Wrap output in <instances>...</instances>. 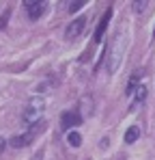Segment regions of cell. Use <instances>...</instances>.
<instances>
[{
    "label": "cell",
    "instance_id": "obj_1",
    "mask_svg": "<svg viewBox=\"0 0 155 160\" xmlns=\"http://www.w3.org/2000/svg\"><path fill=\"white\" fill-rule=\"evenodd\" d=\"M125 50H127V32L121 30V32L112 39V43L108 46V72H110V74H114V72L121 67L123 56H125Z\"/></svg>",
    "mask_w": 155,
    "mask_h": 160
},
{
    "label": "cell",
    "instance_id": "obj_2",
    "mask_svg": "<svg viewBox=\"0 0 155 160\" xmlns=\"http://www.w3.org/2000/svg\"><path fill=\"white\" fill-rule=\"evenodd\" d=\"M43 108H45V100H43V98H32V100L28 102V106L24 108V115H22L26 126H37V123H41Z\"/></svg>",
    "mask_w": 155,
    "mask_h": 160
},
{
    "label": "cell",
    "instance_id": "obj_3",
    "mask_svg": "<svg viewBox=\"0 0 155 160\" xmlns=\"http://www.w3.org/2000/svg\"><path fill=\"white\" fill-rule=\"evenodd\" d=\"M41 126H43V123H37V126H32V128H30V132L20 134V136H13V138L9 141V145H11V147H26V145H30V143L35 141V136L39 134L37 130H39Z\"/></svg>",
    "mask_w": 155,
    "mask_h": 160
},
{
    "label": "cell",
    "instance_id": "obj_4",
    "mask_svg": "<svg viewBox=\"0 0 155 160\" xmlns=\"http://www.w3.org/2000/svg\"><path fill=\"white\" fill-rule=\"evenodd\" d=\"M84 26H86V18H84V15H82V18H76L69 26L65 28V39H69V41H71V39H78V37L84 32Z\"/></svg>",
    "mask_w": 155,
    "mask_h": 160
},
{
    "label": "cell",
    "instance_id": "obj_5",
    "mask_svg": "<svg viewBox=\"0 0 155 160\" xmlns=\"http://www.w3.org/2000/svg\"><path fill=\"white\" fill-rule=\"evenodd\" d=\"M24 7L28 9V18L30 20H39L45 11H48V2H35V0H26Z\"/></svg>",
    "mask_w": 155,
    "mask_h": 160
},
{
    "label": "cell",
    "instance_id": "obj_6",
    "mask_svg": "<svg viewBox=\"0 0 155 160\" xmlns=\"http://www.w3.org/2000/svg\"><path fill=\"white\" fill-rule=\"evenodd\" d=\"M82 123V115H78L73 110H67V112H63V117H60V128L63 130H71V128H76Z\"/></svg>",
    "mask_w": 155,
    "mask_h": 160
},
{
    "label": "cell",
    "instance_id": "obj_7",
    "mask_svg": "<svg viewBox=\"0 0 155 160\" xmlns=\"http://www.w3.org/2000/svg\"><path fill=\"white\" fill-rule=\"evenodd\" d=\"M110 18H112V9H108V11L103 13V18L99 20V24H97V28H95V35H93V41H95V43H99V41L103 39V32H106V28H108Z\"/></svg>",
    "mask_w": 155,
    "mask_h": 160
},
{
    "label": "cell",
    "instance_id": "obj_8",
    "mask_svg": "<svg viewBox=\"0 0 155 160\" xmlns=\"http://www.w3.org/2000/svg\"><path fill=\"white\" fill-rule=\"evenodd\" d=\"M138 136H140V130H138L136 126H134V128H129L127 132H125V143H127V145L136 143V141H138Z\"/></svg>",
    "mask_w": 155,
    "mask_h": 160
},
{
    "label": "cell",
    "instance_id": "obj_9",
    "mask_svg": "<svg viewBox=\"0 0 155 160\" xmlns=\"http://www.w3.org/2000/svg\"><path fill=\"white\" fill-rule=\"evenodd\" d=\"M134 98H136V102H144L147 100V87L144 84H138L134 89Z\"/></svg>",
    "mask_w": 155,
    "mask_h": 160
},
{
    "label": "cell",
    "instance_id": "obj_10",
    "mask_svg": "<svg viewBox=\"0 0 155 160\" xmlns=\"http://www.w3.org/2000/svg\"><path fill=\"white\" fill-rule=\"evenodd\" d=\"M67 141H69L71 147H80V145H82V136H80V132H69L67 134Z\"/></svg>",
    "mask_w": 155,
    "mask_h": 160
},
{
    "label": "cell",
    "instance_id": "obj_11",
    "mask_svg": "<svg viewBox=\"0 0 155 160\" xmlns=\"http://www.w3.org/2000/svg\"><path fill=\"white\" fill-rule=\"evenodd\" d=\"M147 7H149V2H147V0H136V2H131V9H134L136 13H142Z\"/></svg>",
    "mask_w": 155,
    "mask_h": 160
},
{
    "label": "cell",
    "instance_id": "obj_12",
    "mask_svg": "<svg viewBox=\"0 0 155 160\" xmlns=\"http://www.w3.org/2000/svg\"><path fill=\"white\" fill-rule=\"evenodd\" d=\"M84 7V0H76V2H69V13H76Z\"/></svg>",
    "mask_w": 155,
    "mask_h": 160
},
{
    "label": "cell",
    "instance_id": "obj_13",
    "mask_svg": "<svg viewBox=\"0 0 155 160\" xmlns=\"http://www.w3.org/2000/svg\"><path fill=\"white\" fill-rule=\"evenodd\" d=\"M7 20H9V11H4V13H2V18H0V28H4Z\"/></svg>",
    "mask_w": 155,
    "mask_h": 160
},
{
    "label": "cell",
    "instance_id": "obj_14",
    "mask_svg": "<svg viewBox=\"0 0 155 160\" xmlns=\"http://www.w3.org/2000/svg\"><path fill=\"white\" fill-rule=\"evenodd\" d=\"M30 160H43V149H37V154H35Z\"/></svg>",
    "mask_w": 155,
    "mask_h": 160
},
{
    "label": "cell",
    "instance_id": "obj_15",
    "mask_svg": "<svg viewBox=\"0 0 155 160\" xmlns=\"http://www.w3.org/2000/svg\"><path fill=\"white\" fill-rule=\"evenodd\" d=\"M4 147H7V141H4V138H2V136H0V154H2V152H4Z\"/></svg>",
    "mask_w": 155,
    "mask_h": 160
},
{
    "label": "cell",
    "instance_id": "obj_16",
    "mask_svg": "<svg viewBox=\"0 0 155 160\" xmlns=\"http://www.w3.org/2000/svg\"><path fill=\"white\" fill-rule=\"evenodd\" d=\"M153 35H155V30H153Z\"/></svg>",
    "mask_w": 155,
    "mask_h": 160
}]
</instances>
